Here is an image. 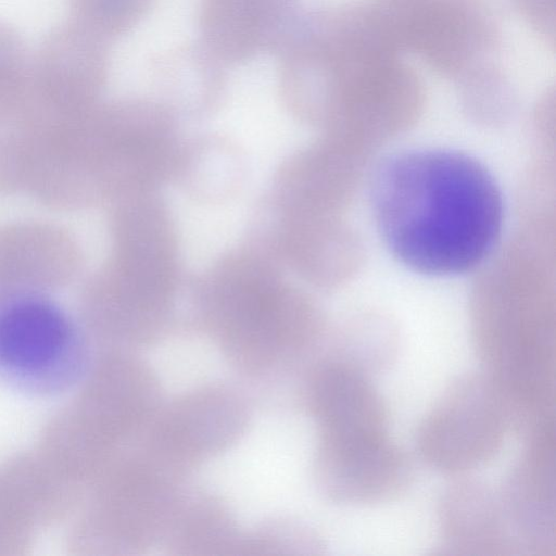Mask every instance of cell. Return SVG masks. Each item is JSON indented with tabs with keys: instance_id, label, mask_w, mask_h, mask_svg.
<instances>
[{
	"instance_id": "6da1fadb",
	"label": "cell",
	"mask_w": 556,
	"mask_h": 556,
	"mask_svg": "<svg viewBox=\"0 0 556 556\" xmlns=\"http://www.w3.org/2000/svg\"><path fill=\"white\" fill-rule=\"evenodd\" d=\"M377 230L402 265L427 276L476 269L495 249L504 202L490 170L451 149H414L387 157L370 185Z\"/></svg>"
},
{
	"instance_id": "7a4b0ae2",
	"label": "cell",
	"mask_w": 556,
	"mask_h": 556,
	"mask_svg": "<svg viewBox=\"0 0 556 556\" xmlns=\"http://www.w3.org/2000/svg\"><path fill=\"white\" fill-rule=\"evenodd\" d=\"M86 346L76 323L43 292L0 296V380L34 395L68 390L83 374Z\"/></svg>"
},
{
	"instance_id": "3957f363",
	"label": "cell",
	"mask_w": 556,
	"mask_h": 556,
	"mask_svg": "<svg viewBox=\"0 0 556 556\" xmlns=\"http://www.w3.org/2000/svg\"><path fill=\"white\" fill-rule=\"evenodd\" d=\"M513 428L508 405L484 372L455 378L419 421L415 442L434 470L467 476L493 460Z\"/></svg>"
},
{
	"instance_id": "277c9868",
	"label": "cell",
	"mask_w": 556,
	"mask_h": 556,
	"mask_svg": "<svg viewBox=\"0 0 556 556\" xmlns=\"http://www.w3.org/2000/svg\"><path fill=\"white\" fill-rule=\"evenodd\" d=\"M400 49L444 76L458 77L495 42L481 0H379Z\"/></svg>"
},
{
	"instance_id": "5b68a950",
	"label": "cell",
	"mask_w": 556,
	"mask_h": 556,
	"mask_svg": "<svg viewBox=\"0 0 556 556\" xmlns=\"http://www.w3.org/2000/svg\"><path fill=\"white\" fill-rule=\"evenodd\" d=\"M105 41L73 22L51 29L31 60V87L43 121L81 115L98 104L109 72Z\"/></svg>"
},
{
	"instance_id": "8992f818",
	"label": "cell",
	"mask_w": 556,
	"mask_h": 556,
	"mask_svg": "<svg viewBox=\"0 0 556 556\" xmlns=\"http://www.w3.org/2000/svg\"><path fill=\"white\" fill-rule=\"evenodd\" d=\"M314 469L325 496L352 506L393 502L414 480L409 456L389 433L317 445Z\"/></svg>"
},
{
	"instance_id": "52a82bcc",
	"label": "cell",
	"mask_w": 556,
	"mask_h": 556,
	"mask_svg": "<svg viewBox=\"0 0 556 556\" xmlns=\"http://www.w3.org/2000/svg\"><path fill=\"white\" fill-rule=\"evenodd\" d=\"M515 553L553 556L556 546L555 424L525 434L497 491Z\"/></svg>"
},
{
	"instance_id": "ba28073f",
	"label": "cell",
	"mask_w": 556,
	"mask_h": 556,
	"mask_svg": "<svg viewBox=\"0 0 556 556\" xmlns=\"http://www.w3.org/2000/svg\"><path fill=\"white\" fill-rule=\"evenodd\" d=\"M305 401L317 443L389 433L388 407L371 377L330 355L311 371Z\"/></svg>"
},
{
	"instance_id": "9c48e42d",
	"label": "cell",
	"mask_w": 556,
	"mask_h": 556,
	"mask_svg": "<svg viewBox=\"0 0 556 556\" xmlns=\"http://www.w3.org/2000/svg\"><path fill=\"white\" fill-rule=\"evenodd\" d=\"M79 267L74 238L43 223L0 226V296L43 292L71 282Z\"/></svg>"
},
{
	"instance_id": "30bf717a",
	"label": "cell",
	"mask_w": 556,
	"mask_h": 556,
	"mask_svg": "<svg viewBox=\"0 0 556 556\" xmlns=\"http://www.w3.org/2000/svg\"><path fill=\"white\" fill-rule=\"evenodd\" d=\"M440 553L457 556L515 554L497 491L486 483L455 477L438 503Z\"/></svg>"
},
{
	"instance_id": "8fae6325",
	"label": "cell",
	"mask_w": 556,
	"mask_h": 556,
	"mask_svg": "<svg viewBox=\"0 0 556 556\" xmlns=\"http://www.w3.org/2000/svg\"><path fill=\"white\" fill-rule=\"evenodd\" d=\"M399 351L395 327L383 318L365 316L352 320L330 355L372 377L388 370Z\"/></svg>"
},
{
	"instance_id": "7c38bea8",
	"label": "cell",
	"mask_w": 556,
	"mask_h": 556,
	"mask_svg": "<svg viewBox=\"0 0 556 556\" xmlns=\"http://www.w3.org/2000/svg\"><path fill=\"white\" fill-rule=\"evenodd\" d=\"M153 0H68L71 22L110 43L147 14Z\"/></svg>"
},
{
	"instance_id": "4fadbf2b",
	"label": "cell",
	"mask_w": 556,
	"mask_h": 556,
	"mask_svg": "<svg viewBox=\"0 0 556 556\" xmlns=\"http://www.w3.org/2000/svg\"><path fill=\"white\" fill-rule=\"evenodd\" d=\"M31 62L21 35L0 20V117L21 109L31 92Z\"/></svg>"
},
{
	"instance_id": "5bb4252c",
	"label": "cell",
	"mask_w": 556,
	"mask_h": 556,
	"mask_svg": "<svg viewBox=\"0 0 556 556\" xmlns=\"http://www.w3.org/2000/svg\"><path fill=\"white\" fill-rule=\"evenodd\" d=\"M458 79L463 101L475 114H505L513 104L511 85L494 65L479 61L464 71Z\"/></svg>"
},
{
	"instance_id": "9a60e30c",
	"label": "cell",
	"mask_w": 556,
	"mask_h": 556,
	"mask_svg": "<svg viewBox=\"0 0 556 556\" xmlns=\"http://www.w3.org/2000/svg\"><path fill=\"white\" fill-rule=\"evenodd\" d=\"M532 31L552 50L556 38V0H511Z\"/></svg>"
}]
</instances>
